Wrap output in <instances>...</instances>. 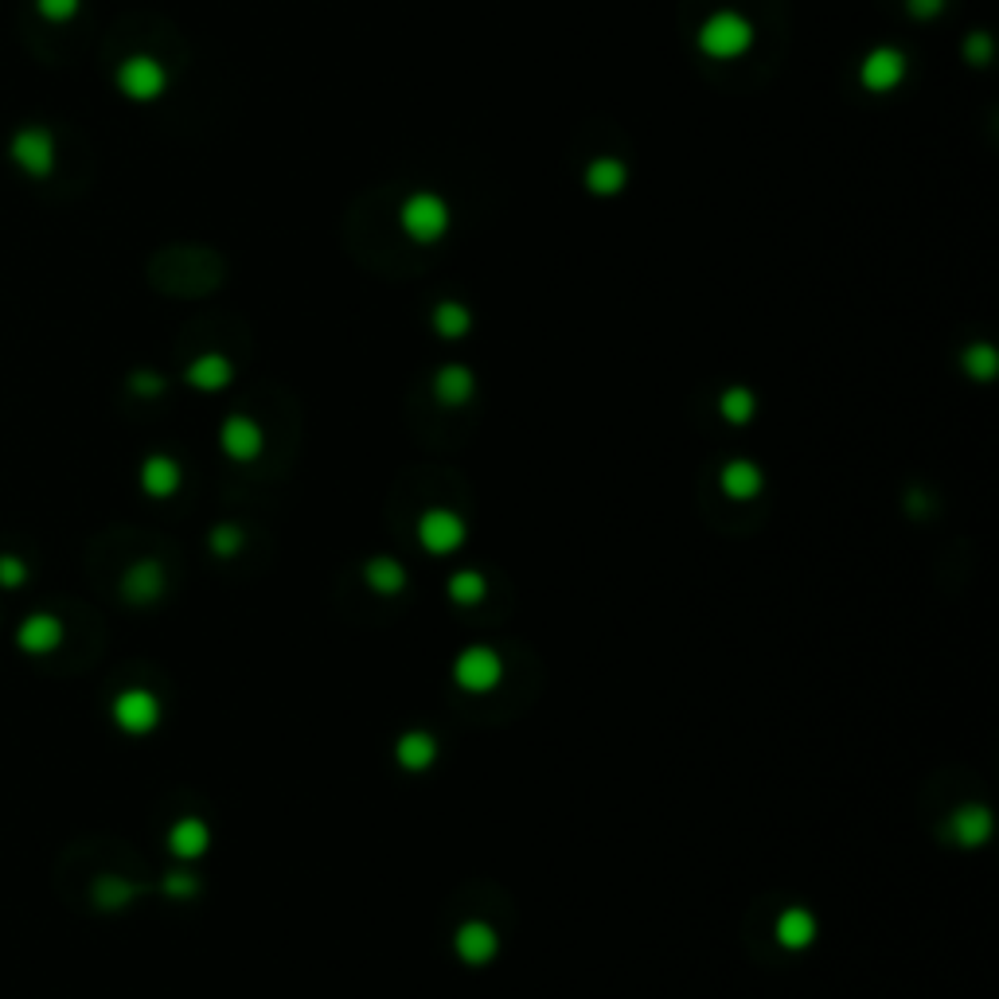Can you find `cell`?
I'll list each match as a JSON object with an SVG mask.
<instances>
[{
	"mask_svg": "<svg viewBox=\"0 0 999 999\" xmlns=\"http://www.w3.org/2000/svg\"><path fill=\"white\" fill-rule=\"evenodd\" d=\"M699 51L715 63H730V59H742L746 51L753 48V24L742 17V12H710L699 28Z\"/></svg>",
	"mask_w": 999,
	"mask_h": 999,
	"instance_id": "obj_1",
	"label": "cell"
},
{
	"mask_svg": "<svg viewBox=\"0 0 999 999\" xmlns=\"http://www.w3.org/2000/svg\"><path fill=\"white\" fill-rule=\"evenodd\" d=\"M454 223V211L449 204L438 196V191H414V196L403 199L398 207V227H403L406 239L430 247V242H441Z\"/></svg>",
	"mask_w": 999,
	"mask_h": 999,
	"instance_id": "obj_2",
	"label": "cell"
},
{
	"mask_svg": "<svg viewBox=\"0 0 999 999\" xmlns=\"http://www.w3.org/2000/svg\"><path fill=\"white\" fill-rule=\"evenodd\" d=\"M117 91L129 102H157L168 91V71L153 55H129L117 66Z\"/></svg>",
	"mask_w": 999,
	"mask_h": 999,
	"instance_id": "obj_3",
	"label": "cell"
},
{
	"mask_svg": "<svg viewBox=\"0 0 999 999\" xmlns=\"http://www.w3.org/2000/svg\"><path fill=\"white\" fill-rule=\"evenodd\" d=\"M906 55H902L898 48H891V43H883V48L867 51L860 63V83L867 94H891L898 91L902 83H906Z\"/></svg>",
	"mask_w": 999,
	"mask_h": 999,
	"instance_id": "obj_4",
	"label": "cell"
},
{
	"mask_svg": "<svg viewBox=\"0 0 999 999\" xmlns=\"http://www.w3.org/2000/svg\"><path fill=\"white\" fill-rule=\"evenodd\" d=\"M9 153L28 176H51V168H55V137L48 129H40V125L20 129L12 137Z\"/></svg>",
	"mask_w": 999,
	"mask_h": 999,
	"instance_id": "obj_5",
	"label": "cell"
},
{
	"mask_svg": "<svg viewBox=\"0 0 999 999\" xmlns=\"http://www.w3.org/2000/svg\"><path fill=\"white\" fill-rule=\"evenodd\" d=\"M114 722L125 735H149L160 722V703L145 687H129L114 699Z\"/></svg>",
	"mask_w": 999,
	"mask_h": 999,
	"instance_id": "obj_6",
	"label": "cell"
},
{
	"mask_svg": "<svg viewBox=\"0 0 999 999\" xmlns=\"http://www.w3.org/2000/svg\"><path fill=\"white\" fill-rule=\"evenodd\" d=\"M418 539L426 551H438V554H449L461 547L465 539V523L461 516L446 512V508H434V512H426L418 520Z\"/></svg>",
	"mask_w": 999,
	"mask_h": 999,
	"instance_id": "obj_7",
	"label": "cell"
},
{
	"mask_svg": "<svg viewBox=\"0 0 999 999\" xmlns=\"http://www.w3.org/2000/svg\"><path fill=\"white\" fill-rule=\"evenodd\" d=\"M454 676H457V684L469 687V691H488V687L500 679V656L488 653V648H469V653L457 656Z\"/></svg>",
	"mask_w": 999,
	"mask_h": 999,
	"instance_id": "obj_8",
	"label": "cell"
},
{
	"mask_svg": "<svg viewBox=\"0 0 999 999\" xmlns=\"http://www.w3.org/2000/svg\"><path fill=\"white\" fill-rule=\"evenodd\" d=\"M219 446H223L227 457H235V461H254V457L262 454V426L242 418V414H235V418L223 422V430H219Z\"/></svg>",
	"mask_w": 999,
	"mask_h": 999,
	"instance_id": "obj_9",
	"label": "cell"
},
{
	"mask_svg": "<svg viewBox=\"0 0 999 999\" xmlns=\"http://www.w3.org/2000/svg\"><path fill=\"white\" fill-rule=\"evenodd\" d=\"M17 645L24 648V653H32V656L55 653V648L63 645V621L51 617V613H32V617L20 625Z\"/></svg>",
	"mask_w": 999,
	"mask_h": 999,
	"instance_id": "obj_10",
	"label": "cell"
},
{
	"mask_svg": "<svg viewBox=\"0 0 999 999\" xmlns=\"http://www.w3.org/2000/svg\"><path fill=\"white\" fill-rule=\"evenodd\" d=\"M582 184H586L590 196H602V199L621 196L628 184V168L617 157H594L586 165V173H582Z\"/></svg>",
	"mask_w": 999,
	"mask_h": 999,
	"instance_id": "obj_11",
	"label": "cell"
},
{
	"mask_svg": "<svg viewBox=\"0 0 999 999\" xmlns=\"http://www.w3.org/2000/svg\"><path fill=\"white\" fill-rule=\"evenodd\" d=\"M231 375H235V367H231L227 355L207 352V355H199V360H191L188 372H184V379H188L196 391H223L227 383H231Z\"/></svg>",
	"mask_w": 999,
	"mask_h": 999,
	"instance_id": "obj_12",
	"label": "cell"
},
{
	"mask_svg": "<svg viewBox=\"0 0 999 999\" xmlns=\"http://www.w3.org/2000/svg\"><path fill=\"white\" fill-rule=\"evenodd\" d=\"M472 391H477V379H472V372L469 367H461V364H449V367H441V372L434 375V395H438L446 406L469 403Z\"/></svg>",
	"mask_w": 999,
	"mask_h": 999,
	"instance_id": "obj_13",
	"label": "cell"
},
{
	"mask_svg": "<svg viewBox=\"0 0 999 999\" xmlns=\"http://www.w3.org/2000/svg\"><path fill=\"white\" fill-rule=\"evenodd\" d=\"M457 953H461V960H469V965H485V960H492V953H496V934L485 922L461 925V929H457Z\"/></svg>",
	"mask_w": 999,
	"mask_h": 999,
	"instance_id": "obj_14",
	"label": "cell"
},
{
	"mask_svg": "<svg viewBox=\"0 0 999 999\" xmlns=\"http://www.w3.org/2000/svg\"><path fill=\"white\" fill-rule=\"evenodd\" d=\"M141 485L149 496H173L180 488V469H176L173 457H149V461L141 465Z\"/></svg>",
	"mask_w": 999,
	"mask_h": 999,
	"instance_id": "obj_15",
	"label": "cell"
},
{
	"mask_svg": "<svg viewBox=\"0 0 999 999\" xmlns=\"http://www.w3.org/2000/svg\"><path fill=\"white\" fill-rule=\"evenodd\" d=\"M430 324H434V332H438V336L461 340L465 332L472 329V313L461 305V301H438V305H434Z\"/></svg>",
	"mask_w": 999,
	"mask_h": 999,
	"instance_id": "obj_16",
	"label": "cell"
},
{
	"mask_svg": "<svg viewBox=\"0 0 999 999\" xmlns=\"http://www.w3.org/2000/svg\"><path fill=\"white\" fill-rule=\"evenodd\" d=\"M168 847L180 855V860H196L207 851V824L204 820H180V824L168 832Z\"/></svg>",
	"mask_w": 999,
	"mask_h": 999,
	"instance_id": "obj_17",
	"label": "cell"
},
{
	"mask_svg": "<svg viewBox=\"0 0 999 999\" xmlns=\"http://www.w3.org/2000/svg\"><path fill=\"white\" fill-rule=\"evenodd\" d=\"M722 488H727L735 500H750V496L761 492V469L750 461H730L722 469Z\"/></svg>",
	"mask_w": 999,
	"mask_h": 999,
	"instance_id": "obj_18",
	"label": "cell"
},
{
	"mask_svg": "<svg viewBox=\"0 0 999 999\" xmlns=\"http://www.w3.org/2000/svg\"><path fill=\"white\" fill-rule=\"evenodd\" d=\"M777 937H781V945H789V949H804V945L816 937V922H812V914H804V909H789V914H781V922H777Z\"/></svg>",
	"mask_w": 999,
	"mask_h": 999,
	"instance_id": "obj_19",
	"label": "cell"
},
{
	"mask_svg": "<svg viewBox=\"0 0 999 999\" xmlns=\"http://www.w3.org/2000/svg\"><path fill=\"white\" fill-rule=\"evenodd\" d=\"M160 566L157 562H141V566L129 570V579H125V594L133 597V602H149V597L160 594Z\"/></svg>",
	"mask_w": 999,
	"mask_h": 999,
	"instance_id": "obj_20",
	"label": "cell"
},
{
	"mask_svg": "<svg viewBox=\"0 0 999 999\" xmlns=\"http://www.w3.org/2000/svg\"><path fill=\"white\" fill-rule=\"evenodd\" d=\"M434 753H438V746H434L430 735H422V730H414V735H406L398 742V761L406 769H426L434 761Z\"/></svg>",
	"mask_w": 999,
	"mask_h": 999,
	"instance_id": "obj_21",
	"label": "cell"
},
{
	"mask_svg": "<svg viewBox=\"0 0 999 999\" xmlns=\"http://www.w3.org/2000/svg\"><path fill=\"white\" fill-rule=\"evenodd\" d=\"M991 832V820L984 809H960L957 816H953V835H957L960 843H980L988 840Z\"/></svg>",
	"mask_w": 999,
	"mask_h": 999,
	"instance_id": "obj_22",
	"label": "cell"
},
{
	"mask_svg": "<svg viewBox=\"0 0 999 999\" xmlns=\"http://www.w3.org/2000/svg\"><path fill=\"white\" fill-rule=\"evenodd\" d=\"M364 574H367V586H372V590H383V594H395V590H403V586H406L403 566H398V562H391V559L367 562Z\"/></svg>",
	"mask_w": 999,
	"mask_h": 999,
	"instance_id": "obj_23",
	"label": "cell"
},
{
	"mask_svg": "<svg viewBox=\"0 0 999 999\" xmlns=\"http://www.w3.org/2000/svg\"><path fill=\"white\" fill-rule=\"evenodd\" d=\"M753 406L758 403H753V395L746 387H730L727 395L719 398V414L727 422H735V426H746V422L753 418Z\"/></svg>",
	"mask_w": 999,
	"mask_h": 999,
	"instance_id": "obj_24",
	"label": "cell"
},
{
	"mask_svg": "<svg viewBox=\"0 0 999 999\" xmlns=\"http://www.w3.org/2000/svg\"><path fill=\"white\" fill-rule=\"evenodd\" d=\"M960 364L972 379H991L996 375V347L991 344H968L965 355H960Z\"/></svg>",
	"mask_w": 999,
	"mask_h": 999,
	"instance_id": "obj_25",
	"label": "cell"
},
{
	"mask_svg": "<svg viewBox=\"0 0 999 999\" xmlns=\"http://www.w3.org/2000/svg\"><path fill=\"white\" fill-rule=\"evenodd\" d=\"M449 594H454V602H480L485 597V579H480L477 570H461V574H454V582H449Z\"/></svg>",
	"mask_w": 999,
	"mask_h": 999,
	"instance_id": "obj_26",
	"label": "cell"
},
{
	"mask_svg": "<svg viewBox=\"0 0 999 999\" xmlns=\"http://www.w3.org/2000/svg\"><path fill=\"white\" fill-rule=\"evenodd\" d=\"M965 59L972 66H988L991 63V35L988 32H972L965 40Z\"/></svg>",
	"mask_w": 999,
	"mask_h": 999,
	"instance_id": "obj_27",
	"label": "cell"
},
{
	"mask_svg": "<svg viewBox=\"0 0 999 999\" xmlns=\"http://www.w3.org/2000/svg\"><path fill=\"white\" fill-rule=\"evenodd\" d=\"M83 0H35V9H40L43 20H71L79 12Z\"/></svg>",
	"mask_w": 999,
	"mask_h": 999,
	"instance_id": "obj_28",
	"label": "cell"
},
{
	"mask_svg": "<svg viewBox=\"0 0 999 999\" xmlns=\"http://www.w3.org/2000/svg\"><path fill=\"white\" fill-rule=\"evenodd\" d=\"M945 4L949 0H906V12L914 20H937L945 12Z\"/></svg>",
	"mask_w": 999,
	"mask_h": 999,
	"instance_id": "obj_29",
	"label": "cell"
},
{
	"mask_svg": "<svg viewBox=\"0 0 999 999\" xmlns=\"http://www.w3.org/2000/svg\"><path fill=\"white\" fill-rule=\"evenodd\" d=\"M24 574H28V570H24V562H20V559H12V554H9V559H0V586H9V590L20 586V582H24Z\"/></svg>",
	"mask_w": 999,
	"mask_h": 999,
	"instance_id": "obj_30",
	"label": "cell"
},
{
	"mask_svg": "<svg viewBox=\"0 0 999 999\" xmlns=\"http://www.w3.org/2000/svg\"><path fill=\"white\" fill-rule=\"evenodd\" d=\"M133 387H137V395H160V391H165V379L141 372V375H133Z\"/></svg>",
	"mask_w": 999,
	"mask_h": 999,
	"instance_id": "obj_31",
	"label": "cell"
},
{
	"mask_svg": "<svg viewBox=\"0 0 999 999\" xmlns=\"http://www.w3.org/2000/svg\"><path fill=\"white\" fill-rule=\"evenodd\" d=\"M211 543H216L219 554H231L235 543H239V535H235V531H216V535H211Z\"/></svg>",
	"mask_w": 999,
	"mask_h": 999,
	"instance_id": "obj_32",
	"label": "cell"
},
{
	"mask_svg": "<svg viewBox=\"0 0 999 999\" xmlns=\"http://www.w3.org/2000/svg\"><path fill=\"white\" fill-rule=\"evenodd\" d=\"M191 891H196L191 878H168V894H191Z\"/></svg>",
	"mask_w": 999,
	"mask_h": 999,
	"instance_id": "obj_33",
	"label": "cell"
}]
</instances>
